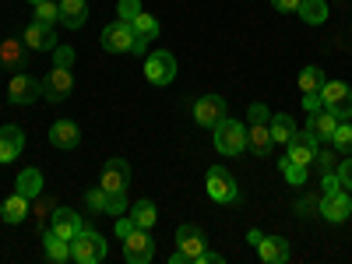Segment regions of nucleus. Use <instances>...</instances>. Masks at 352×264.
Wrapping results in <instances>:
<instances>
[{
	"label": "nucleus",
	"instance_id": "nucleus-1",
	"mask_svg": "<svg viewBox=\"0 0 352 264\" xmlns=\"http://www.w3.org/2000/svg\"><path fill=\"white\" fill-rule=\"evenodd\" d=\"M212 138H215V148L222 152V155H240V152H247V127L240 124V120H226L222 124H215L212 127Z\"/></svg>",
	"mask_w": 352,
	"mask_h": 264
},
{
	"label": "nucleus",
	"instance_id": "nucleus-2",
	"mask_svg": "<svg viewBox=\"0 0 352 264\" xmlns=\"http://www.w3.org/2000/svg\"><path fill=\"white\" fill-rule=\"evenodd\" d=\"M106 257V240L99 236L96 229H81L78 236L71 240V261L78 264H99Z\"/></svg>",
	"mask_w": 352,
	"mask_h": 264
},
{
	"label": "nucleus",
	"instance_id": "nucleus-3",
	"mask_svg": "<svg viewBox=\"0 0 352 264\" xmlns=\"http://www.w3.org/2000/svg\"><path fill=\"white\" fill-rule=\"evenodd\" d=\"M204 190H208V197L215 204H232L240 197V187H236V180H232V173L222 169V166L208 169V176H204Z\"/></svg>",
	"mask_w": 352,
	"mask_h": 264
},
{
	"label": "nucleus",
	"instance_id": "nucleus-4",
	"mask_svg": "<svg viewBox=\"0 0 352 264\" xmlns=\"http://www.w3.org/2000/svg\"><path fill=\"white\" fill-rule=\"evenodd\" d=\"M144 78H148V85H159V88L173 85L176 81V56L169 50L148 53V56H144Z\"/></svg>",
	"mask_w": 352,
	"mask_h": 264
},
{
	"label": "nucleus",
	"instance_id": "nucleus-5",
	"mask_svg": "<svg viewBox=\"0 0 352 264\" xmlns=\"http://www.w3.org/2000/svg\"><path fill=\"white\" fill-rule=\"evenodd\" d=\"M320 102H324V109L335 113L338 120H352V88L345 81H324Z\"/></svg>",
	"mask_w": 352,
	"mask_h": 264
},
{
	"label": "nucleus",
	"instance_id": "nucleus-6",
	"mask_svg": "<svg viewBox=\"0 0 352 264\" xmlns=\"http://www.w3.org/2000/svg\"><path fill=\"white\" fill-rule=\"evenodd\" d=\"M39 88H43V99L46 102H60L71 96V88H74V74L71 67H50L46 78H39Z\"/></svg>",
	"mask_w": 352,
	"mask_h": 264
},
{
	"label": "nucleus",
	"instance_id": "nucleus-7",
	"mask_svg": "<svg viewBox=\"0 0 352 264\" xmlns=\"http://www.w3.org/2000/svg\"><path fill=\"white\" fill-rule=\"evenodd\" d=\"M99 43H102V50H106V53H131V46H134V25L116 18L113 25H106V28H102Z\"/></svg>",
	"mask_w": 352,
	"mask_h": 264
},
{
	"label": "nucleus",
	"instance_id": "nucleus-8",
	"mask_svg": "<svg viewBox=\"0 0 352 264\" xmlns=\"http://www.w3.org/2000/svg\"><path fill=\"white\" fill-rule=\"evenodd\" d=\"M124 257L131 264H152L155 257V240L148 236V229H134L131 236H124Z\"/></svg>",
	"mask_w": 352,
	"mask_h": 264
},
{
	"label": "nucleus",
	"instance_id": "nucleus-9",
	"mask_svg": "<svg viewBox=\"0 0 352 264\" xmlns=\"http://www.w3.org/2000/svg\"><path fill=\"white\" fill-rule=\"evenodd\" d=\"M229 116V109H226V99L222 96H201L197 102H194V120L201 124V127H215V124H222Z\"/></svg>",
	"mask_w": 352,
	"mask_h": 264
},
{
	"label": "nucleus",
	"instance_id": "nucleus-10",
	"mask_svg": "<svg viewBox=\"0 0 352 264\" xmlns=\"http://www.w3.org/2000/svg\"><path fill=\"white\" fill-rule=\"evenodd\" d=\"M39 96H43L39 78L25 74V71H18V74L11 78V85H8V99H11L14 106H28V102H36Z\"/></svg>",
	"mask_w": 352,
	"mask_h": 264
},
{
	"label": "nucleus",
	"instance_id": "nucleus-11",
	"mask_svg": "<svg viewBox=\"0 0 352 264\" xmlns=\"http://www.w3.org/2000/svg\"><path fill=\"white\" fill-rule=\"evenodd\" d=\"M317 212L324 215L328 222H345L352 215V197L349 190H335V194H320V204H317Z\"/></svg>",
	"mask_w": 352,
	"mask_h": 264
},
{
	"label": "nucleus",
	"instance_id": "nucleus-12",
	"mask_svg": "<svg viewBox=\"0 0 352 264\" xmlns=\"http://www.w3.org/2000/svg\"><path fill=\"white\" fill-rule=\"evenodd\" d=\"M127 184H131V162H127V159H109V162L102 166L99 187H102L106 194H113V190H127Z\"/></svg>",
	"mask_w": 352,
	"mask_h": 264
},
{
	"label": "nucleus",
	"instance_id": "nucleus-13",
	"mask_svg": "<svg viewBox=\"0 0 352 264\" xmlns=\"http://www.w3.org/2000/svg\"><path fill=\"white\" fill-rule=\"evenodd\" d=\"M176 250H184L190 264H197V257L208 250V236L197 226H180L176 229Z\"/></svg>",
	"mask_w": 352,
	"mask_h": 264
},
{
	"label": "nucleus",
	"instance_id": "nucleus-14",
	"mask_svg": "<svg viewBox=\"0 0 352 264\" xmlns=\"http://www.w3.org/2000/svg\"><path fill=\"white\" fill-rule=\"evenodd\" d=\"M317 138L310 134V131H296V134H292V141L285 144V148H289V159L292 162H300V166H310L314 159H317Z\"/></svg>",
	"mask_w": 352,
	"mask_h": 264
},
{
	"label": "nucleus",
	"instance_id": "nucleus-15",
	"mask_svg": "<svg viewBox=\"0 0 352 264\" xmlns=\"http://www.w3.org/2000/svg\"><path fill=\"white\" fill-rule=\"evenodd\" d=\"M21 152H25V131H21V127H14V124L0 127V166L14 162Z\"/></svg>",
	"mask_w": 352,
	"mask_h": 264
},
{
	"label": "nucleus",
	"instance_id": "nucleus-16",
	"mask_svg": "<svg viewBox=\"0 0 352 264\" xmlns=\"http://www.w3.org/2000/svg\"><path fill=\"white\" fill-rule=\"evenodd\" d=\"M21 43H25L28 50H36V53H53V50H56V32H53L50 25H39V21H32V25L25 28Z\"/></svg>",
	"mask_w": 352,
	"mask_h": 264
},
{
	"label": "nucleus",
	"instance_id": "nucleus-17",
	"mask_svg": "<svg viewBox=\"0 0 352 264\" xmlns=\"http://www.w3.org/2000/svg\"><path fill=\"white\" fill-rule=\"evenodd\" d=\"M50 229L56 232V236H64V240H74L78 232L85 229V222H81V215L71 212V208H53V215H50Z\"/></svg>",
	"mask_w": 352,
	"mask_h": 264
},
{
	"label": "nucleus",
	"instance_id": "nucleus-18",
	"mask_svg": "<svg viewBox=\"0 0 352 264\" xmlns=\"http://www.w3.org/2000/svg\"><path fill=\"white\" fill-rule=\"evenodd\" d=\"M50 144H53V148H60V152L78 148V144H81V127L74 120H56L50 127Z\"/></svg>",
	"mask_w": 352,
	"mask_h": 264
},
{
	"label": "nucleus",
	"instance_id": "nucleus-19",
	"mask_svg": "<svg viewBox=\"0 0 352 264\" xmlns=\"http://www.w3.org/2000/svg\"><path fill=\"white\" fill-rule=\"evenodd\" d=\"M338 116L335 113H328V109H317V113H310V120H307V131L317 138V141H331V134L338 131Z\"/></svg>",
	"mask_w": 352,
	"mask_h": 264
},
{
	"label": "nucleus",
	"instance_id": "nucleus-20",
	"mask_svg": "<svg viewBox=\"0 0 352 264\" xmlns=\"http://www.w3.org/2000/svg\"><path fill=\"white\" fill-rule=\"evenodd\" d=\"M254 250L261 254V261H268V264H285L289 261V240H282V236H264Z\"/></svg>",
	"mask_w": 352,
	"mask_h": 264
},
{
	"label": "nucleus",
	"instance_id": "nucleus-21",
	"mask_svg": "<svg viewBox=\"0 0 352 264\" xmlns=\"http://www.w3.org/2000/svg\"><path fill=\"white\" fill-rule=\"evenodd\" d=\"M43 254L53 264H64V261H71V240H64V236H56L53 229H46L43 232Z\"/></svg>",
	"mask_w": 352,
	"mask_h": 264
},
{
	"label": "nucleus",
	"instance_id": "nucleus-22",
	"mask_svg": "<svg viewBox=\"0 0 352 264\" xmlns=\"http://www.w3.org/2000/svg\"><path fill=\"white\" fill-rule=\"evenodd\" d=\"M28 204H32V201H28V197H21L18 190L4 201V204H0V219H4L8 226H18V222H25V215H28Z\"/></svg>",
	"mask_w": 352,
	"mask_h": 264
},
{
	"label": "nucleus",
	"instance_id": "nucleus-23",
	"mask_svg": "<svg viewBox=\"0 0 352 264\" xmlns=\"http://www.w3.org/2000/svg\"><path fill=\"white\" fill-rule=\"evenodd\" d=\"M272 131H268V124H250L247 127V148L254 152V155H268L272 152Z\"/></svg>",
	"mask_w": 352,
	"mask_h": 264
},
{
	"label": "nucleus",
	"instance_id": "nucleus-24",
	"mask_svg": "<svg viewBox=\"0 0 352 264\" xmlns=\"http://www.w3.org/2000/svg\"><path fill=\"white\" fill-rule=\"evenodd\" d=\"M88 18V4L85 0H60V25L64 28H81Z\"/></svg>",
	"mask_w": 352,
	"mask_h": 264
},
{
	"label": "nucleus",
	"instance_id": "nucleus-25",
	"mask_svg": "<svg viewBox=\"0 0 352 264\" xmlns=\"http://www.w3.org/2000/svg\"><path fill=\"white\" fill-rule=\"evenodd\" d=\"M14 190L21 194V197H28V201H36L39 194H43V173L32 166V169H25L18 180H14Z\"/></svg>",
	"mask_w": 352,
	"mask_h": 264
},
{
	"label": "nucleus",
	"instance_id": "nucleus-26",
	"mask_svg": "<svg viewBox=\"0 0 352 264\" xmlns=\"http://www.w3.org/2000/svg\"><path fill=\"white\" fill-rule=\"evenodd\" d=\"M268 131H272V141L275 144H289L292 134H296V124H292L289 113H275L272 120H268Z\"/></svg>",
	"mask_w": 352,
	"mask_h": 264
},
{
	"label": "nucleus",
	"instance_id": "nucleus-27",
	"mask_svg": "<svg viewBox=\"0 0 352 264\" xmlns=\"http://www.w3.org/2000/svg\"><path fill=\"white\" fill-rule=\"evenodd\" d=\"M127 215H131V222L138 226V229H152L155 226V219H159V212H155V204L144 197V201H138V204H131L127 208Z\"/></svg>",
	"mask_w": 352,
	"mask_h": 264
},
{
	"label": "nucleus",
	"instance_id": "nucleus-28",
	"mask_svg": "<svg viewBox=\"0 0 352 264\" xmlns=\"http://www.w3.org/2000/svg\"><path fill=\"white\" fill-rule=\"evenodd\" d=\"M296 14H300L307 25H324V21H328V0H300Z\"/></svg>",
	"mask_w": 352,
	"mask_h": 264
},
{
	"label": "nucleus",
	"instance_id": "nucleus-29",
	"mask_svg": "<svg viewBox=\"0 0 352 264\" xmlns=\"http://www.w3.org/2000/svg\"><path fill=\"white\" fill-rule=\"evenodd\" d=\"M324 81H328L324 67H303V71H300V92H303V96H307V92H320V88H324Z\"/></svg>",
	"mask_w": 352,
	"mask_h": 264
},
{
	"label": "nucleus",
	"instance_id": "nucleus-30",
	"mask_svg": "<svg viewBox=\"0 0 352 264\" xmlns=\"http://www.w3.org/2000/svg\"><path fill=\"white\" fill-rule=\"evenodd\" d=\"M25 43L21 39H8L4 46H0V60H4L8 67H25Z\"/></svg>",
	"mask_w": 352,
	"mask_h": 264
},
{
	"label": "nucleus",
	"instance_id": "nucleus-31",
	"mask_svg": "<svg viewBox=\"0 0 352 264\" xmlns=\"http://www.w3.org/2000/svg\"><path fill=\"white\" fill-rule=\"evenodd\" d=\"M131 25H134V36H141V39H159V21H155L148 11H141Z\"/></svg>",
	"mask_w": 352,
	"mask_h": 264
},
{
	"label": "nucleus",
	"instance_id": "nucleus-32",
	"mask_svg": "<svg viewBox=\"0 0 352 264\" xmlns=\"http://www.w3.org/2000/svg\"><path fill=\"white\" fill-rule=\"evenodd\" d=\"M282 176H285V180L292 184V187H303L307 184V166H300V162H292L289 155H282Z\"/></svg>",
	"mask_w": 352,
	"mask_h": 264
},
{
	"label": "nucleus",
	"instance_id": "nucleus-33",
	"mask_svg": "<svg viewBox=\"0 0 352 264\" xmlns=\"http://www.w3.org/2000/svg\"><path fill=\"white\" fill-rule=\"evenodd\" d=\"M36 21L53 28L56 21H60V4H53V0H39V4H36Z\"/></svg>",
	"mask_w": 352,
	"mask_h": 264
},
{
	"label": "nucleus",
	"instance_id": "nucleus-34",
	"mask_svg": "<svg viewBox=\"0 0 352 264\" xmlns=\"http://www.w3.org/2000/svg\"><path fill=\"white\" fill-rule=\"evenodd\" d=\"M331 144H335V152H342V155L349 152V155H352V124H349V120L338 124V131L331 134Z\"/></svg>",
	"mask_w": 352,
	"mask_h": 264
},
{
	"label": "nucleus",
	"instance_id": "nucleus-35",
	"mask_svg": "<svg viewBox=\"0 0 352 264\" xmlns=\"http://www.w3.org/2000/svg\"><path fill=\"white\" fill-rule=\"evenodd\" d=\"M127 208H131V204H127V190H113V194H106V215H127Z\"/></svg>",
	"mask_w": 352,
	"mask_h": 264
},
{
	"label": "nucleus",
	"instance_id": "nucleus-36",
	"mask_svg": "<svg viewBox=\"0 0 352 264\" xmlns=\"http://www.w3.org/2000/svg\"><path fill=\"white\" fill-rule=\"evenodd\" d=\"M116 11H120V14H116L120 21H134V18L141 14V0H120V4H116Z\"/></svg>",
	"mask_w": 352,
	"mask_h": 264
},
{
	"label": "nucleus",
	"instance_id": "nucleus-37",
	"mask_svg": "<svg viewBox=\"0 0 352 264\" xmlns=\"http://www.w3.org/2000/svg\"><path fill=\"white\" fill-rule=\"evenodd\" d=\"M71 64H74V50L56 43V50H53V67H71Z\"/></svg>",
	"mask_w": 352,
	"mask_h": 264
},
{
	"label": "nucleus",
	"instance_id": "nucleus-38",
	"mask_svg": "<svg viewBox=\"0 0 352 264\" xmlns=\"http://www.w3.org/2000/svg\"><path fill=\"white\" fill-rule=\"evenodd\" d=\"M85 201H88V208H92V212H102L106 208V190L102 187H92V190L85 194Z\"/></svg>",
	"mask_w": 352,
	"mask_h": 264
},
{
	"label": "nucleus",
	"instance_id": "nucleus-39",
	"mask_svg": "<svg viewBox=\"0 0 352 264\" xmlns=\"http://www.w3.org/2000/svg\"><path fill=\"white\" fill-rule=\"evenodd\" d=\"M335 190H342L338 173H324V176H320V194H335Z\"/></svg>",
	"mask_w": 352,
	"mask_h": 264
},
{
	"label": "nucleus",
	"instance_id": "nucleus-40",
	"mask_svg": "<svg viewBox=\"0 0 352 264\" xmlns=\"http://www.w3.org/2000/svg\"><path fill=\"white\" fill-rule=\"evenodd\" d=\"M338 180H342L345 190H352V155L342 159V166H338Z\"/></svg>",
	"mask_w": 352,
	"mask_h": 264
},
{
	"label": "nucleus",
	"instance_id": "nucleus-41",
	"mask_svg": "<svg viewBox=\"0 0 352 264\" xmlns=\"http://www.w3.org/2000/svg\"><path fill=\"white\" fill-rule=\"evenodd\" d=\"M268 120H272L268 106H264V102H254V106H250V124H268Z\"/></svg>",
	"mask_w": 352,
	"mask_h": 264
},
{
	"label": "nucleus",
	"instance_id": "nucleus-42",
	"mask_svg": "<svg viewBox=\"0 0 352 264\" xmlns=\"http://www.w3.org/2000/svg\"><path fill=\"white\" fill-rule=\"evenodd\" d=\"M138 226L131 222V215H116V236H131Z\"/></svg>",
	"mask_w": 352,
	"mask_h": 264
},
{
	"label": "nucleus",
	"instance_id": "nucleus-43",
	"mask_svg": "<svg viewBox=\"0 0 352 264\" xmlns=\"http://www.w3.org/2000/svg\"><path fill=\"white\" fill-rule=\"evenodd\" d=\"M303 106H307V113L324 109V102H320V92H307V96H303Z\"/></svg>",
	"mask_w": 352,
	"mask_h": 264
},
{
	"label": "nucleus",
	"instance_id": "nucleus-44",
	"mask_svg": "<svg viewBox=\"0 0 352 264\" xmlns=\"http://www.w3.org/2000/svg\"><path fill=\"white\" fill-rule=\"evenodd\" d=\"M272 8L282 11V14H289V11H296V8H300V0H272Z\"/></svg>",
	"mask_w": 352,
	"mask_h": 264
},
{
	"label": "nucleus",
	"instance_id": "nucleus-45",
	"mask_svg": "<svg viewBox=\"0 0 352 264\" xmlns=\"http://www.w3.org/2000/svg\"><path fill=\"white\" fill-rule=\"evenodd\" d=\"M148 43H152V39H141V36H134V46H131V53H134V56H144V53H148Z\"/></svg>",
	"mask_w": 352,
	"mask_h": 264
},
{
	"label": "nucleus",
	"instance_id": "nucleus-46",
	"mask_svg": "<svg viewBox=\"0 0 352 264\" xmlns=\"http://www.w3.org/2000/svg\"><path fill=\"white\" fill-rule=\"evenodd\" d=\"M197 264H222V254H212V250H204L197 257Z\"/></svg>",
	"mask_w": 352,
	"mask_h": 264
},
{
	"label": "nucleus",
	"instance_id": "nucleus-47",
	"mask_svg": "<svg viewBox=\"0 0 352 264\" xmlns=\"http://www.w3.org/2000/svg\"><path fill=\"white\" fill-rule=\"evenodd\" d=\"M169 264H190V261H187L184 250H173V254H169Z\"/></svg>",
	"mask_w": 352,
	"mask_h": 264
},
{
	"label": "nucleus",
	"instance_id": "nucleus-48",
	"mask_svg": "<svg viewBox=\"0 0 352 264\" xmlns=\"http://www.w3.org/2000/svg\"><path fill=\"white\" fill-rule=\"evenodd\" d=\"M247 240H250V247H257V243L264 240V232H261V229H250V232H247Z\"/></svg>",
	"mask_w": 352,
	"mask_h": 264
},
{
	"label": "nucleus",
	"instance_id": "nucleus-49",
	"mask_svg": "<svg viewBox=\"0 0 352 264\" xmlns=\"http://www.w3.org/2000/svg\"><path fill=\"white\" fill-rule=\"evenodd\" d=\"M32 4H39V0H32Z\"/></svg>",
	"mask_w": 352,
	"mask_h": 264
}]
</instances>
